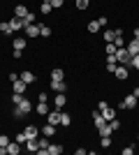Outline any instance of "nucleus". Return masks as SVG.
Segmentation results:
<instances>
[{"label":"nucleus","instance_id":"34","mask_svg":"<svg viewBox=\"0 0 139 155\" xmlns=\"http://www.w3.org/2000/svg\"><path fill=\"white\" fill-rule=\"evenodd\" d=\"M91 0H77V9H86Z\"/></svg>","mask_w":139,"mask_h":155},{"label":"nucleus","instance_id":"14","mask_svg":"<svg viewBox=\"0 0 139 155\" xmlns=\"http://www.w3.org/2000/svg\"><path fill=\"white\" fill-rule=\"evenodd\" d=\"M40 132H42V134H44V137H53V134H56V125H51V123H46L44 127L40 130Z\"/></svg>","mask_w":139,"mask_h":155},{"label":"nucleus","instance_id":"23","mask_svg":"<svg viewBox=\"0 0 139 155\" xmlns=\"http://www.w3.org/2000/svg\"><path fill=\"white\" fill-rule=\"evenodd\" d=\"M14 49H21V51H23V49H26V39L23 37H14Z\"/></svg>","mask_w":139,"mask_h":155},{"label":"nucleus","instance_id":"1","mask_svg":"<svg viewBox=\"0 0 139 155\" xmlns=\"http://www.w3.org/2000/svg\"><path fill=\"white\" fill-rule=\"evenodd\" d=\"M30 109H33V102L23 97L19 104H14V118H23L26 114H30Z\"/></svg>","mask_w":139,"mask_h":155},{"label":"nucleus","instance_id":"37","mask_svg":"<svg viewBox=\"0 0 139 155\" xmlns=\"http://www.w3.org/2000/svg\"><path fill=\"white\" fill-rule=\"evenodd\" d=\"M40 35H44V37H46V35H51V28H49V26H40Z\"/></svg>","mask_w":139,"mask_h":155},{"label":"nucleus","instance_id":"38","mask_svg":"<svg viewBox=\"0 0 139 155\" xmlns=\"http://www.w3.org/2000/svg\"><path fill=\"white\" fill-rule=\"evenodd\" d=\"M130 65H132V67H137V70H139V53H134V56H132V60H130Z\"/></svg>","mask_w":139,"mask_h":155},{"label":"nucleus","instance_id":"15","mask_svg":"<svg viewBox=\"0 0 139 155\" xmlns=\"http://www.w3.org/2000/svg\"><path fill=\"white\" fill-rule=\"evenodd\" d=\"M23 146H26V148L30 150V153H37V148H40V143H37V139H28V141L23 143Z\"/></svg>","mask_w":139,"mask_h":155},{"label":"nucleus","instance_id":"43","mask_svg":"<svg viewBox=\"0 0 139 155\" xmlns=\"http://www.w3.org/2000/svg\"><path fill=\"white\" fill-rule=\"evenodd\" d=\"M134 153V148H132V146H127V148H123V155H132Z\"/></svg>","mask_w":139,"mask_h":155},{"label":"nucleus","instance_id":"6","mask_svg":"<svg viewBox=\"0 0 139 155\" xmlns=\"http://www.w3.org/2000/svg\"><path fill=\"white\" fill-rule=\"evenodd\" d=\"M23 134H26L28 139H37V137H40V130L35 127V125H28V127L23 130Z\"/></svg>","mask_w":139,"mask_h":155},{"label":"nucleus","instance_id":"17","mask_svg":"<svg viewBox=\"0 0 139 155\" xmlns=\"http://www.w3.org/2000/svg\"><path fill=\"white\" fill-rule=\"evenodd\" d=\"M118 35H121V30H104V35H102V37H104L107 42H114Z\"/></svg>","mask_w":139,"mask_h":155},{"label":"nucleus","instance_id":"25","mask_svg":"<svg viewBox=\"0 0 139 155\" xmlns=\"http://www.w3.org/2000/svg\"><path fill=\"white\" fill-rule=\"evenodd\" d=\"M116 49L118 46L114 44V42H107V56H116Z\"/></svg>","mask_w":139,"mask_h":155},{"label":"nucleus","instance_id":"16","mask_svg":"<svg viewBox=\"0 0 139 155\" xmlns=\"http://www.w3.org/2000/svg\"><path fill=\"white\" fill-rule=\"evenodd\" d=\"M65 102H67V97L63 95V93H58V95H56V100H53V104H56V109H63V107H65Z\"/></svg>","mask_w":139,"mask_h":155},{"label":"nucleus","instance_id":"18","mask_svg":"<svg viewBox=\"0 0 139 155\" xmlns=\"http://www.w3.org/2000/svg\"><path fill=\"white\" fill-rule=\"evenodd\" d=\"M125 46H127V51L132 53V56H134V53H139V42H137L134 37H132V42H127Z\"/></svg>","mask_w":139,"mask_h":155},{"label":"nucleus","instance_id":"7","mask_svg":"<svg viewBox=\"0 0 139 155\" xmlns=\"http://www.w3.org/2000/svg\"><path fill=\"white\" fill-rule=\"evenodd\" d=\"M23 30H26L28 37H37V35H40V26H35V23H28Z\"/></svg>","mask_w":139,"mask_h":155},{"label":"nucleus","instance_id":"20","mask_svg":"<svg viewBox=\"0 0 139 155\" xmlns=\"http://www.w3.org/2000/svg\"><path fill=\"white\" fill-rule=\"evenodd\" d=\"M63 77H65V74H63L60 67H56V70L51 72V81H63Z\"/></svg>","mask_w":139,"mask_h":155},{"label":"nucleus","instance_id":"33","mask_svg":"<svg viewBox=\"0 0 139 155\" xmlns=\"http://www.w3.org/2000/svg\"><path fill=\"white\" fill-rule=\"evenodd\" d=\"M100 146H102V148H109V146H111V139H109V137H102Z\"/></svg>","mask_w":139,"mask_h":155},{"label":"nucleus","instance_id":"35","mask_svg":"<svg viewBox=\"0 0 139 155\" xmlns=\"http://www.w3.org/2000/svg\"><path fill=\"white\" fill-rule=\"evenodd\" d=\"M21 100H23V93H14V95H12V102L14 104H19Z\"/></svg>","mask_w":139,"mask_h":155},{"label":"nucleus","instance_id":"31","mask_svg":"<svg viewBox=\"0 0 139 155\" xmlns=\"http://www.w3.org/2000/svg\"><path fill=\"white\" fill-rule=\"evenodd\" d=\"M111 132H114V130L109 127V125H104V127H100V134H102V137H109Z\"/></svg>","mask_w":139,"mask_h":155},{"label":"nucleus","instance_id":"44","mask_svg":"<svg viewBox=\"0 0 139 155\" xmlns=\"http://www.w3.org/2000/svg\"><path fill=\"white\" fill-rule=\"evenodd\" d=\"M132 95H134V97L139 100V88H134V91H132Z\"/></svg>","mask_w":139,"mask_h":155},{"label":"nucleus","instance_id":"9","mask_svg":"<svg viewBox=\"0 0 139 155\" xmlns=\"http://www.w3.org/2000/svg\"><path fill=\"white\" fill-rule=\"evenodd\" d=\"M9 26H12V32H14V30H21V28H26V23H23V19L14 16V19L9 21Z\"/></svg>","mask_w":139,"mask_h":155},{"label":"nucleus","instance_id":"24","mask_svg":"<svg viewBox=\"0 0 139 155\" xmlns=\"http://www.w3.org/2000/svg\"><path fill=\"white\" fill-rule=\"evenodd\" d=\"M46 153H49V155H60V153H63V146H49Z\"/></svg>","mask_w":139,"mask_h":155},{"label":"nucleus","instance_id":"30","mask_svg":"<svg viewBox=\"0 0 139 155\" xmlns=\"http://www.w3.org/2000/svg\"><path fill=\"white\" fill-rule=\"evenodd\" d=\"M70 123H72V118L67 116V114H60V125H65V127H67Z\"/></svg>","mask_w":139,"mask_h":155},{"label":"nucleus","instance_id":"36","mask_svg":"<svg viewBox=\"0 0 139 155\" xmlns=\"http://www.w3.org/2000/svg\"><path fill=\"white\" fill-rule=\"evenodd\" d=\"M16 141H19V143H21V146H23V143H26V141H28V137H26V134H23V132H19V134H16Z\"/></svg>","mask_w":139,"mask_h":155},{"label":"nucleus","instance_id":"3","mask_svg":"<svg viewBox=\"0 0 139 155\" xmlns=\"http://www.w3.org/2000/svg\"><path fill=\"white\" fill-rule=\"evenodd\" d=\"M116 60H118L121 65H130V60H132V53L127 51V46H121V49H116Z\"/></svg>","mask_w":139,"mask_h":155},{"label":"nucleus","instance_id":"39","mask_svg":"<svg viewBox=\"0 0 139 155\" xmlns=\"http://www.w3.org/2000/svg\"><path fill=\"white\" fill-rule=\"evenodd\" d=\"M114 44H116V46H118V49H121V46H125V39H123V37H121V35H118V37L114 39Z\"/></svg>","mask_w":139,"mask_h":155},{"label":"nucleus","instance_id":"12","mask_svg":"<svg viewBox=\"0 0 139 155\" xmlns=\"http://www.w3.org/2000/svg\"><path fill=\"white\" fill-rule=\"evenodd\" d=\"M93 120H95V127H98V130L107 125V120L102 118V114H100V111H95V114H93Z\"/></svg>","mask_w":139,"mask_h":155},{"label":"nucleus","instance_id":"32","mask_svg":"<svg viewBox=\"0 0 139 155\" xmlns=\"http://www.w3.org/2000/svg\"><path fill=\"white\" fill-rule=\"evenodd\" d=\"M33 21H35V14L33 12H28L26 16H23V23H26V26H28V23H33Z\"/></svg>","mask_w":139,"mask_h":155},{"label":"nucleus","instance_id":"41","mask_svg":"<svg viewBox=\"0 0 139 155\" xmlns=\"http://www.w3.org/2000/svg\"><path fill=\"white\" fill-rule=\"evenodd\" d=\"M107 72H111V74H114V72H116V63H107Z\"/></svg>","mask_w":139,"mask_h":155},{"label":"nucleus","instance_id":"29","mask_svg":"<svg viewBox=\"0 0 139 155\" xmlns=\"http://www.w3.org/2000/svg\"><path fill=\"white\" fill-rule=\"evenodd\" d=\"M0 30L5 32V35H12V26H9V21H7V23H0Z\"/></svg>","mask_w":139,"mask_h":155},{"label":"nucleus","instance_id":"42","mask_svg":"<svg viewBox=\"0 0 139 155\" xmlns=\"http://www.w3.org/2000/svg\"><path fill=\"white\" fill-rule=\"evenodd\" d=\"M63 2L65 0H51V7H63Z\"/></svg>","mask_w":139,"mask_h":155},{"label":"nucleus","instance_id":"8","mask_svg":"<svg viewBox=\"0 0 139 155\" xmlns=\"http://www.w3.org/2000/svg\"><path fill=\"white\" fill-rule=\"evenodd\" d=\"M19 150H21V143L16 141V139L7 143V153H9V155H16V153H19Z\"/></svg>","mask_w":139,"mask_h":155},{"label":"nucleus","instance_id":"13","mask_svg":"<svg viewBox=\"0 0 139 155\" xmlns=\"http://www.w3.org/2000/svg\"><path fill=\"white\" fill-rule=\"evenodd\" d=\"M118 79H127V65H116V72H114Z\"/></svg>","mask_w":139,"mask_h":155},{"label":"nucleus","instance_id":"11","mask_svg":"<svg viewBox=\"0 0 139 155\" xmlns=\"http://www.w3.org/2000/svg\"><path fill=\"white\" fill-rule=\"evenodd\" d=\"M19 79H21V81H26V84H35V79H37V77H35L33 72H21Z\"/></svg>","mask_w":139,"mask_h":155},{"label":"nucleus","instance_id":"26","mask_svg":"<svg viewBox=\"0 0 139 155\" xmlns=\"http://www.w3.org/2000/svg\"><path fill=\"white\" fill-rule=\"evenodd\" d=\"M100 28H102V26H100V21H91V23H88V32H98Z\"/></svg>","mask_w":139,"mask_h":155},{"label":"nucleus","instance_id":"19","mask_svg":"<svg viewBox=\"0 0 139 155\" xmlns=\"http://www.w3.org/2000/svg\"><path fill=\"white\" fill-rule=\"evenodd\" d=\"M26 81H21V79H19V81H14V93H26Z\"/></svg>","mask_w":139,"mask_h":155},{"label":"nucleus","instance_id":"28","mask_svg":"<svg viewBox=\"0 0 139 155\" xmlns=\"http://www.w3.org/2000/svg\"><path fill=\"white\" fill-rule=\"evenodd\" d=\"M51 12V0H44L42 2V14H49Z\"/></svg>","mask_w":139,"mask_h":155},{"label":"nucleus","instance_id":"4","mask_svg":"<svg viewBox=\"0 0 139 155\" xmlns=\"http://www.w3.org/2000/svg\"><path fill=\"white\" fill-rule=\"evenodd\" d=\"M46 123H51V125H60V109L49 111V114H46Z\"/></svg>","mask_w":139,"mask_h":155},{"label":"nucleus","instance_id":"27","mask_svg":"<svg viewBox=\"0 0 139 155\" xmlns=\"http://www.w3.org/2000/svg\"><path fill=\"white\" fill-rule=\"evenodd\" d=\"M37 143H40V148H49V146H51L49 137H42V139H37Z\"/></svg>","mask_w":139,"mask_h":155},{"label":"nucleus","instance_id":"40","mask_svg":"<svg viewBox=\"0 0 139 155\" xmlns=\"http://www.w3.org/2000/svg\"><path fill=\"white\" fill-rule=\"evenodd\" d=\"M7 143H9V137L2 134V137H0V146H2V148H7Z\"/></svg>","mask_w":139,"mask_h":155},{"label":"nucleus","instance_id":"5","mask_svg":"<svg viewBox=\"0 0 139 155\" xmlns=\"http://www.w3.org/2000/svg\"><path fill=\"white\" fill-rule=\"evenodd\" d=\"M137 107V97L134 95H127L123 102H121V109H134Z\"/></svg>","mask_w":139,"mask_h":155},{"label":"nucleus","instance_id":"10","mask_svg":"<svg viewBox=\"0 0 139 155\" xmlns=\"http://www.w3.org/2000/svg\"><path fill=\"white\" fill-rule=\"evenodd\" d=\"M51 91L65 93V91H67V84H65V81H51Z\"/></svg>","mask_w":139,"mask_h":155},{"label":"nucleus","instance_id":"22","mask_svg":"<svg viewBox=\"0 0 139 155\" xmlns=\"http://www.w3.org/2000/svg\"><path fill=\"white\" fill-rule=\"evenodd\" d=\"M37 114H40V116H46V114H49V104L40 102V104H37Z\"/></svg>","mask_w":139,"mask_h":155},{"label":"nucleus","instance_id":"2","mask_svg":"<svg viewBox=\"0 0 139 155\" xmlns=\"http://www.w3.org/2000/svg\"><path fill=\"white\" fill-rule=\"evenodd\" d=\"M98 109H100V114H102V118H104L107 123L116 118V111H114V109H111V107H109L107 102H100V104H98Z\"/></svg>","mask_w":139,"mask_h":155},{"label":"nucleus","instance_id":"21","mask_svg":"<svg viewBox=\"0 0 139 155\" xmlns=\"http://www.w3.org/2000/svg\"><path fill=\"white\" fill-rule=\"evenodd\" d=\"M26 14H28V7H23V5H19L16 9H14V16H19V19H23Z\"/></svg>","mask_w":139,"mask_h":155},{"label":"nucleus","instance_id":"45","mask_svg":"<svg viewBox=\"0 0 139 155\" xmlns=\"http://www.w3.org/2000/svg\"><path fill=\"white\" fill-rule=\"evenodd\" d=\"M134 39H137V42H139V28H137V30H134Z\"/></svg>","mask_w":139,"mask_h":155}]
</instances>
